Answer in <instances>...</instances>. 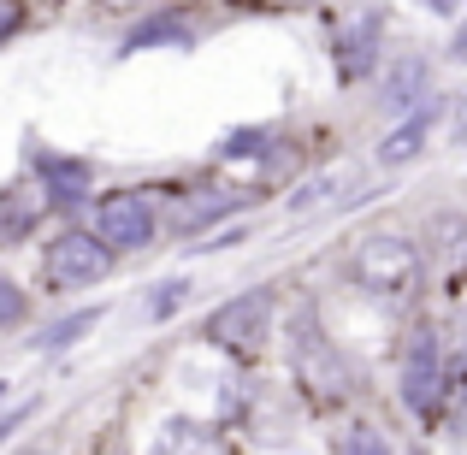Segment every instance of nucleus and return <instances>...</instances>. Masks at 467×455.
Wrapping results in <instances>:
<instances>
[{"label": "nucleus", "instance_id": "obj_14", "mask_svg": "<svg viewBox=\"0 0 467 455\" xmlns=\"http://www.w3.org/2000/svg\"><path fill=\"white\" fill-rule=\"evenodd\" d=\"M95 319H101V314H95V307H83V314H71V319H66V326H54V331H42V337H36V343H42V349H66V343H71V337H83V331H89V326H95Z\"/></svg>", "mask_w": 467, "mask_h": 455}, {"label": "nucleus", "instance_id": "obj_4", "mask_svg": "<svg viewBox=\"0 0 467 455\" xmlns=\"http://www.w3.org/2000/svg\"><path fill=\"white\" fill-rule=\"evenodd\" d=\"M266 326H273V296H266V290H249V296L225 302L207 319V343H219V349H231L243 361V355H261Z\"/></svg>", "mask_w": 467, "mask_h": 455}, {"label": "nucleus", "instance_id": "obj_12", "mask_svg": "<svg viewBox=\"0 0 467 455\" xmlns=\"http://www.w3.org/2000/svg\"><path fill=\"white\" fill-rule=\"evenodd\" d=\"M190 24L183 18H149V24H137V30L125 36V54H137V47H171V42H190Z\"/></svg>", "mask_w": 467, "mask_h": 455}, {"label": "nucleus", "instance_id": "obj_6", "mask_svg": "<svg viewBox=\"0 0 467 455\" xmlns=\"http://www.w3.org/2000/svg\"><path fill=\"white\" fill-rule=\"evenodd\" d=\"M402 402H409L420 420H432L438 402H444V355H438L432 331H414L409 355H402Z\"/></svg>", "mask_w": 467, "mask_h": 455}, {"label": "nucleus", "instance_id": "obj_21", "mask_svg": "<svg viewBox=\"0 0 467 455\" xmlns=\"http://www.w3.org/2000/svg\"><path fill=\"white\" fill-rule=\"evenodd\" d=\"M450 137L467 142V89L456 95V101H450Z\"/></svg>", "mask_w": 467, "mask_h": 455}, {"label": "nucleus", "instance_id": "obj_18", "mask_svg": "<svg viewBox=\"0 0 467 455\" xmlns=\"http://www.w3.org/2000/svg\"><path fill=\"white\" fill-rule=\"evenodd\" d=\"M337 450H390L379 432H367V426H355V432H337Z\"/></svg>", "mask_w": 467, "mask_h": 455}, {"label": "nucleus", "instance_id": "obj_11", "mask_svg": "<svg viewBox=\"0 0 467 455\" xmlns=\"http://www.w3.org/2000/svg\"><path fill=\"white\" fill-rule=\"evenodd\" d=\"M343 195H349V171H326V178L302 183V190L290 195V213H319V207L343 202Z\"/></svg>", "mask_w": 467, "mask_h": 455}, {"label": "nucleus", "instance_id": "obj_1", "mask_svg": "<svg viewBox=\"0 0 467 455\" xmlns=\"http://www.w3.org/2000/svg\"><path fill=\"white\" fill-rule=\"evenodd\" d=\"M349 278L361 290H373V296H409L414 284H420V249H414L409 237H390V231H373V237L355 243L349 254Z\"/></svg>", "mask_w": 467, "mask_h": 455}, {"label": "nucleus", "instance_id": "obj_2", "mask_svg": "<svg viewBox=\"0 0 467 455\" xmlns=\"http://www.w3.org/2000/svg\"><path fill=\"white\" fill-rule=\"evenodd\" d=\"M296 385H302V397L319 402V408H331V402H343L349 397V367H343V355L326 343V331L308 326L302 319L296 326Z\"/></svg>", "mask_w": 467, "mask_h": 455}, {"label": "nucleus", "instance_id": "obj_10", "mask_svg": "<svg viewBox=\"0 0 467 455\" xmlns=\"http://www.w3.org/2000/svg\"><path fill=\"white\" fill-rule=\"evenodd\" d=\"M42 202H47V190H42V195H30V183H18V190H6V195H0V243H18L24 231L36 225Z\"/></svg>", "mask_w": 467, "mask_h": 455}, {"label": "nucleus", "instance_id": "obj_22", "mask_svg": "<svg viewBox=\"0 0 467 455\" xmlns=\"http://www.w3.org/2000/svg\"><path fill=\"white\" fill-rule=\"evenodd\" d=\"M426 6H432L438 18H456V12H462V0H426Z\"/></svg>", "mask_w": 467, "mask_h": 455}, {"label": "nucleus", "instance_id": "obj_16", "mask_svg": "<svg viewBox=\"0 0 467 455\" xmlns=\"http://www.w3.org/2000/svg\"><path fill=\"white\" fill-rule=\"evenodd\" d=\"M166 444L171 450H213V432H202V426H166Z\"/></svg>", "mask_w": 467, "mask_h": 455}, {"label": "nucleus", "instance_id": "obj_9", "mask_svg": "<svg viewBox=\"0 0 467 455\" xmlns=\"http://www.w3.org/2000/svg\"><path fill=\"white\" fill-rule=\"evenodd\" d=\"M42 190L54 207H71L78 195H89V166L83 160H42Z\"/></svg>", "mask_w": 467, "mask_h": 455}, {"label": "nucleus", "instance_id": "obj_8", "mask_svg": "<svg viewBox=\"0 0 467 455\" xmlns=\"http://www.w3.org/2000/svg\"><path fill=\"white\" fill-rule=\"evenodd\" d=\"M432 119H438L432 107H414V113L402 119V125L390 130L385 142H379V166H402V160L420 154V149H426V130H432Z\"/></svg>", "mask_w": 467, "mask_h": 455}, {"label": "nucleus", "instance_id": "obj_13", "mask_svg": "<svg viewBox=\"0 0 467 455\" xmlns=\"http://www.w3.org/2000/svg\"><path fill=\"white\" fill-rule=\"evenodd\" d=\"M420 95H426V59H397L385 101H390V107H409V101H420Z\"/></svg>", "mask_w": 467, "mask_h": 455}, {"label": "nucleus", "instance_id": "obj_17", "mask_svg": "<svg viewBox=\"0 0 467 455\" xmlns=\"http://www.w3.org/2000/svg\"><path fill=\"white\" fill-rule=\"evenodd\" d=\"M266 142H273L266 130H243V137H225V142H219V154H225V160H237V154H261Z\"/></svg>", "mask_w": 467, "mask_h": 455}, {"label": "nucleus", "instance_id": "obj_5", "mask_svg": "<svg viewBox=\"0 0 467 455\" xmlns=\"http://www.w3.org/2000/svg\"><path fill=\"white\" fill-rule=\"evenodd\" d=\"M95 237H101L107 249H142V243H154L149 195H137V190L101 195V202H95Z\"/></svg>", "mask_w": 467, "mask_h": 455}, {"label": "nucleus", "instance_id": "obj_15", "mask_svg": "<svg viewBox=\"0 0 467 455\" xmlns=\"http://www.w3.org/2000/svg\"><path fill=\"white\" fill-rule=\"evenodd\" d=\"M24 314H30V302H24V290L0 278V326H18Z\"/></svg>", "mask_w": 467, "mask_h": 455}, {"label": "nucleus", "instance_id": "obj_7", "mask_svg": "<svg viewBox=\"0 0 467 455\" xmlns=\"http://www.w3.org/2000/svg\"><path fill=\"white\" fill-rule=\"evenodd\" d=\"M379 36H385V18H379L373 6L349 12V18L337 24L331 59H337V78H343V83H361L367 71H373V59H379Z\"/></svg>", "mask_w": 467, "mask_h": 455}, {"label": "nucleus", "instance_id": "obj_3", "mask_svg": "<svg viewBox=\"0 0 467 455\" xmlns=\"http://www.w3.org/2000/svg\"><path fill=\"white\" fill-rule=\"evenodd\" d=\"M107 254H113V249H107L95 231H66V237L47 243L42 273H47L54 290H83V284H101V278H107Z\"/></svg>", "mask_w": 467, "mask_h": 455}, {"label": "nucleus", "instance_id": "obj_23", "mask_svg": "<svg viewBox=\"0 0 467 455\" xmlns=\"http://www.w3.org/2000/svg\"><path fill=\"white\" fill-rule=\"evenodd\" d=\"M450 54H456V59H462V66H467V30H462V42H456V47H450Z\"/></svg>", "mask_w": 467, "mask_h": 455}, {"label": "nucleus", "instance_id": "obj_19", "mask_svg": "<svg viewBox=\"0 0 467 455\" xmlns=\"http://www.w3.org/2000/svg\"><path fill=\"white\" fill-rule=\"evenodd\" d=\"M18 30H24V0H0V42H12Z\"/></svg>", "mask_w": 467, "mask_h": 455}, {"label": "nucleus", "instance_id": "obj_20", "mask_svg": "<svg viewBox=\"0 0 467 455\" xmlns=\"http://www.w3.org/2000/svg\"><path fill=\"white\" fill-rule=\"evenodd\" d=\"M178 302H183V284H166V290H154L149 314H154V319H166V314H171V307H178Z\"/></svg>", "mask_w": 467, "mask_h": 455}]
</instances>
